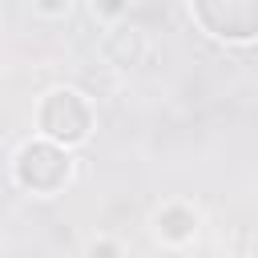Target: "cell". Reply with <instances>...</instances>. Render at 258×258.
<instances>
[{"instance_id":"cell-4","label":"cell","mask_w":258,"mask_h":258,"mask_svg":"<svg viewBox=\"0 0 258 258\" xmlns=\"http://www.w3.org/2000/svg\"><path fill=\"white\" fill-rule=\"evenodd\" d=\"M105 52H109L113 64H121V69L137 64V60L145 56V36H141V28H133V24H117V28L105 36Z\"/></svg>"},{"instance_id":"cell-1","label":"cell","mask_w":258,"mask_h":258,"mask_svg":"<svg viewBox=\"0 0 258 258\" xmlns=\"http://www.w3.org/2000/svg\"><path fill=\"white\" fill-rule=\"evenodd\" d=\"M12 173H16V181H20L24 189H32V194H56V189L69 181L73 161H69L64 145H56V141L44 137V141H28V145L16 153Z\"/></svg>"},{"instance_id":"cell-3","label":"cell","mask_w":258,"mask_h":258,"mask_svg":"<svg viewBox=\"0 0 258 258\" xmlns=\"http://www.w3.org/2000/svg\"><path fill=\"white\" fill-rule=\"evenodd\" d=\"M153 230H157V238H161V242L181 246V242H189V238L198 234V214H194L189 206H181V202L161 206V210H157V218H153Z\"/></svg>"},{"instance_id":"cell-6","label":"cell","mask_w":258,"mask_h":258,"mask_svg":"<svg viewBox=\"0 0 258 258\" xmlns=\"http://www.w3.org/2000/svg\"><path fill=\"white\" fill-rule=\"evenodd\" d=\"M89 258H121V250H117V242L97 238V242H89Z\"/></svg>"},{"instance_id":"cell-2","label":"cell","mask_w":258,"mask_h":258,"mask_svg":"<svg viewBox=\"0 0 258 258\" xmlns=\"http://www.w3.org/2000/svg\"><path fill=\"white\" fill-rule=\"evenodd\" d=\"M89 125H93V113H89V101L77 93V89H52L40 105V133L56 145H77L89 137Z\"/></svg>"},{"instance_id":"cell-5","label":"cell","mask_w":258,"mask_h":258,"mask_svg":"<svg viewBox=\"0 0 258 258\" xmlns=\"http://www.w3.org/2000/svg\"><path fill=\"white\" fill-rule=\"evenodd\" d=\"M93 12L105 16V20H121L129 12V0H93Z\"/></svg>"},{"instance_id":"cell-7","label":"cell","mask_w":258,"mask_h":258,"mask_svg":"<svg viewBox=\"0 0 258 258\" xmlns=\"http://www.w3.org/2000/svg\"><path fill=\"white\" fill-rule=\"evenodd\" d=\"M32 4H36V12H44V16H64L73 0H32Z\"/></svg>"}]
</instances>
